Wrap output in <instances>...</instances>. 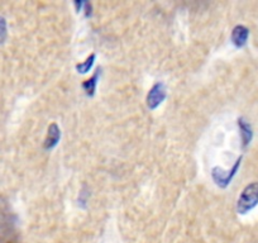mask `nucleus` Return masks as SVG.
Wrapping results in <instances>:
<instances>
[{"label": "nucleus", "mask_w": 258, "mask_h": 243, "mask_svg": "<svg viewBox=\"0 0 258 243\" xmlns=\"http://www.w3.org/2000/svg\"><path fill=\"white\" fill-rule=\"evenodd\" d=\"M258 205V182H251L242 190L237 202V211L239 214H247Z\"/></svg>", "instance_id": "obj_1"}, {"label": "nucleus", "mask_w": 258, "mask_h": 243, "mask_svg": "<svg viewBox=\"0 0 258 243\" xmlns=\"http://www.w3.org/2000/svg\"><path fill=\"white\" fill-rule=\"evenodd\" d=\"M241 161H242V157H239L237 162L234 163V166L230 170L226 171V170L220 169V167H215L213 169V173H211V176H213V180L215 181V184L220 188H226L229 185V182L232 181V179L236 176L237 171H238L239 166H241Z\"/></svg>", "instance_id": "obj_2"}, {"label": "nucleus", "mask_w": 258, "mask_h": 243, "mask_svg": "<svg viewBox=\"0 0 258 243\" xmlns=\"http://www.w3.org/2000/svg\"><path fill=\"white\" fill-rule=\"evenodd\" d=\"M167 95V90H166V85L163 83H157L149 90L148 95H147V106L151 110L156 109L162 104V102L166 99Z\"/></svg>", "instance_id": "obj_3"}, {"label": "nucleus", "mask_w": 258, "mask_h": 243, "mask_svg": "<svg viewBox=\"0 0 258 243\" xmlns=\"http://www.w3.org/2000/svg\"><path fill=\"white\" fill-rule=\"evenodd\" d=\"M249 37V31L244 26H236L232 32V42L237 47H243L245 46Z\"/></svg>", "instance_id": "obj_4"}, {"label": "nucleus", "mask_w": 258, "mask_h": 243, "mask_svg": "<svg viewBox=\"0 0 258 243\" xmlns=\"http://www.w3.org/2000/svg\"><path fill=\"white\" fill-rule=\"evenodd\" d=\"M60 137H61V132L60 128L56 123H52L48 127V131H47V137H46L45 141V148L46 150H51L60 141Z\"/></svg>", "instance_id": "obj_5"}, {"label": "nucleus", "mask_w": 258, "mask_h": 243, "mask_svg": "<svg viewBox=\"0 0 258 243\" xmlns=\"http://www.w3.org/2000/svg\"><path fill=\"white\" fill-rule=\"evenodd\" d=\"M238 125H239V131H241L242 144H243V147L245 148L249 143H251L252 138H253V129H252L248 121H245L244 118H239Z\"/></svg>", "instance_id": "obj_6"}, {"label": "nucleus", "mask_w": 258, "mask_h": 243, "mask_svg": "<svg viewBox=\"0 0 258 243\" xmlns=\"http://www.w3.org/2000/svg\"><path fill=\"white\" fill-rule=\"evenodd\" d=\"M97 79H99V72H95L90 79H87L86 81H84L82 84V89L85 90V93L87 95H94L95 90H97Z\"/></svg>", "instance_id": "obj_7"}, {"label": "nucleus", "mask_w": 258, "mask_h": 243, "mask_svg": "<svg viewBox=\"0 0 258 243\" xmlns=\"http://www.w3.org/2000/svg\"><path fill=\"white\" fill-rule=\"evenodd\" d=\"M94 62H95V54L93 53V54H90L86 60H85V62L76 65V69H78V71L79 72H81V74H86L87 71L93 68Z\"/></svg>", "instance_id": "obj_8"}, {"label": "nucleus", "mask_w": 258, "mask_h": 243, "mask_svg": "<svg viewBox=\"0 0 258 243\" xmlns=\"http://www.w3.org/2000/svg\"><path fill=\"white\" fill-rule=\"evenodd\" d=\"M7 37V23L3 18H0V43H3Z\"/></svg>", "instance_id": "obj_9"}]
</instances>
